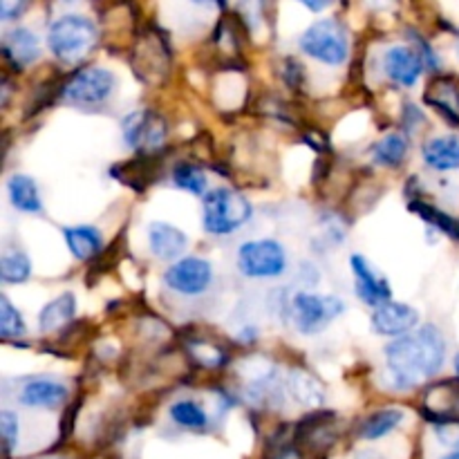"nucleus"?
<instances>
[{
    "label": "nucleus",
    "mask_w": 459,
    "mask_h": 459,
    "mask_svg": "<svg viewBox=\"0 0 459 459\" xmlns=\"http://www.w3.org/2000/svg\"><path fill=\"white\" fill-rule=\"evenodd\" d=\"M385 368L397 390L417 388L437 375L446 361V339L433 323L397 336L385 345Z\"/></svg>",
    "instance_id": "nucleus-1"
},
{
    "label": "nucleus",
    "mask_w": 459,
    "mask_h": 459,
    "mask_svg": "<svg viewBox=\"0 0 459 459\" xmlns=\"http://www.w3.org/2000/svg\"><path fill=\"white\" fill-rule=\"evenodd\" d=\"M99 45V30L88 16L65 13L48 30V48L63 65H79Z\"/></svg>",
    "instance_id": "nucleus-2"
},
{
    "label": "nucleus",
    "mask_w": 459,
    "mask_h": 459,
    "mask_svg": "<svg viewBox=\"0 0 459 459\" xmlns=\"http://www.w3.org/2000/svg\"><path fill=\"white\" fill-rule=\"evenodd\" d=\"M254 215V206L233 188H211L204 195L202 220L211 236H231L240 231Z\"/></svg>",
    "instance_id": "nucleus-3"
},
{
    "label": "nucleus",
    "mask_w": 459,
    "mask_h": 459,
    "mask_svg": "<svg viewBox=\"0 0 459 459\" xmlns=\"http://www.w3.org/2000/svg\"><path fill=\"white\" fill-rule=\"evenodd\" d=\"M117 90L115 72L106 67H79L61 83V99L81 110H97L106 106Z\"/></svg>",
    "instance_id": "nucleus-4"
},
{
    "label": "nucleus",
    "mask_w": 459,
    "mask_h": 459,
    "mask_svg": "<svg viewBox=\"0 0 459 459\" xmlns=\"http://www.w3.org/2000/svg\"><path fill=\"white\" fill-rule=\"evenodd\" d=\"M290 316L299 334L316 336L325 332L341 314L345 312V303L336 296L309 294V291H299L290 300Z\"/></svg>",
    "instance_id": "nucleus-5"
},
{
    "label": "nucleus",
    "mask_w": 459,
    "mask_h": 459,
    "mask_svg": "<svg viewBox=\"0 0 459 459\" xmlns=\"http://www.w3.org/2000/svg\"><path fill=\"white\" fill-rule=\"evenodd\" d=\"M299 48L314 61L325 65H343L350 56L348 31L336 18H323L314 22L299 39Z\"/></svg>",
    "instance_id": "nucleus-6"
},
{
    "label": "nucleus",
    "mask_w": 459,
    "mask_h": 459,
    "mask_svg": "<svg viewBox=\"0 0 459 459\" xmlns=\"http://www.w3.org/2000/svg\"><path fill=\"white\" fill-rule=\"evenodd\" d=\"M238 272L245 278H278L287 272L285 247L278 240H251L238 249Z\"/></svg>",
    "instance_id": "nucleus-7"
},
{
    "label": "nucleus",
    "mask_w": 459,
    "mask_h": 459,
    "mask_svg": "<svg viewBox=\"0 0 459 459\" xmlns=\"http://www.w3.org/2000/svg\"><path fill=\"white\" fill-rule=\"evenodd\" d=\"M124 142L142 152H160L169 137V124L152 110H134L121 121Z\"/></svg>",
    "instance_id": "nucleus-8"
},
{
    "label": "nucleus",
    "mask_w": 459,
    "mask_h": 459,
    "mask_svg": "<svg viewBox=\"0 0 459 459\" xmlns=\"http://www.w3.org/2000/svg\"><path fill=\"white\" fill-rule=\"evenodd\" d=\"M164 282L182 296H200L213 282V267L204 258H179L166 269Z\"/></svg>",
    "instance_id": "nucleus-9"
},
{
    "label": "nucleus",
    "mask_w": 459,
    "mask_h": 459,
    "mask_svg": "<svg viewBox=\"0 0 459 459\" xmlns=\"http://www.w3.org/2000/svg\"><path fill=\"white\" fill-rule=\"evenodd\" d=\"M350 267L354 273V291H357L359 299L363 300L370 307H379V305L393 300V290H390V282L366 255L354 254L350 258Z\"/></svg>",
    "instance_id": "nucleus-10"
},
{
    "label": "nucleus",
    "mask_w": 459,
    "mask_h": 459,
    "mask_svg": "<svg viewBox=\"0 0 459 459\" xmlns=\"http://www.w3.org/2000/svg\"><path fill=\"white\" fill-rule=\"evenodd\" d=\"M417 323H420V312L412 305L397 303V300H388L372 312V330L388 339L408 334L415 330Z\"/></svg>",
    "instance_id": "nucleus-11"
},
{
    "label": "nucleus",
    "mask_w": 459,
    "mask_h": 459,
    "mask_svg": "<svg viewBox=\"0 0 459 459\" xmlns=\"http://www.w3.org/2000/svg\"><path fill=\"white\" fill-rule=\"evenodd\" d=\"M70 397V388L54 377H30L18 390V403L27 408H58Z\"/></svg>",
    "instance_id": "nucleus-12"
},
{
    "label": "nucleus",
    "mask_w": 459,
    "mask_h": 459,
    "mask_svg": "<svg viewBox=\"0 0 459 459\" xmlns=\"http://www.w3.org/2000/svg\"><path fill=\"white\" fill-rule=\"evenodd\" d=\"M424 58L420 56L415 48H406V45H397L390 48L384 54V72L394 85L399 88H415L417 81L424 74Z\"/></svg>",
    "instance_id": "nucleus-13"
},
{
    "label": "nucleus",
    "mask_w": 459,
    "mask_h": 459,
    "mask_svg": "<svg viewBox=\"0 0 459 459\" xmlns=\"http://www.w3.org/2000/svg\"><path fill=\"white\" fill-rule=\"evenodd\" d=\"M3 56L12 65V70H25L40 56L39 36L27 27L9 30L3 39Z\"/></svg>",
    "instance_id": "nucleus-14"
},
{
    "label": "nucleus",
    "mask_w": 459,
    "mask_h": 459,
    "mask_svg": "<svg viewBox=\"0 0 459 459\" xmlns=\"http://www.w3.org/2000/svg\"><path fill=\"white\" fill-rule=\"evenodd\" d=\"M148 245L155 258L160 260H178L186 251L188 238L178 227L169 222H151L148 224Z\"/></svg>",
    "instance_id": "nucleus-15"
},
{
    "label": "nucleus",
    "mask_w": 459,
    "mask_h": 459,
    "mask_svg": "<svg viewBox=\"0 0 459 459\" xmlns=\"http://www.w3.org/2000/svg\"><path fill=\"white\" fill-rule=\"evenodd\" d=\"M7 195L9 202L16 211L30 215H40L45 211L43 200H40L39 184L25 173H13L12 178L7 179Z\"/></svg>",
    "instance_id": "nucleus-16"
},
{
    "label": "nucleus",
    "mask_w": 459,
    "mask_h": 459,
    "mask_svg": "<svg viewBox=\"0 0 459 459\" xmlns=\"http://www.w3.org/2000/svg\"><path fill=\"white\" fill-rule=\"evenodd\" d=\"M63 238L76 260H92L103 251V233L90 224L63 229Z\"/></svg>",
    "instance_id": "nucleus-17"
},
{
    "label": "nucleus",
    "mask_w": 459,
    "mask_h": 459,
    "mask_svg": "<svg viewBox=\"0 0 459 459\" xmlns=\"http://www.w3.org/2000/svg\"><path fill=\"white\" fill-rule=\"evenodd\" d=\"M426 166L433 170H455L459 169V137L446 134V137H433L421 148Z\"/></svg>",
    "instance_id": "nucleus-18"
},
{
    "label": "nucleus",
    "mask_w": 459,
    "mask_h": 459,
    "mask_svg": "<svg viewBox=\"0 0 459 459\" xmlns=\"http://www.w3.org/2000/svg\"><path fill=\"white\" fill-rule=\"evenodd\" d=\"M426 103L439 112L448 124L459 126V88L453 81L437 79L424 94Z\"/></svg>",
    "instance_id": "nucleus-19"
},
{
    "label": "nucleus",
    "mask_w": 459,
    "mask_h": 459,
    "mask_svg": "<svg viewBox=\"0 0 459 459\" xmlns=\"http://www.w3.org/2000/svg\"><path fill=\"white\" fill-rule=\"evenodd\" d=\"M76 314V296L72 291H65L58 299L49 300L39 314V330L43 334H52V332L61 330L67 323L74 321Z\"/></svg>",
    "instance_id": "nucleus-20"
},
{
    "label": "nucleus",
    "mask_w": 459,
    "mask_h": 459,
    "mask_svg": "<svg viewBox=\"0 0 459 459\" xmlns=\"http://www.w3.org/2000/svg\"><path fill=\"white\" fill-rule=\"evenodd\" d=\"M408 151H411V139H408V134L390 133L372 146L370 155L377 166H384V169H399V166L406 161Z\"/></svg>",
    "instance_id": "nucleus-21"
},
{
    "label": "nucleus",
    "mask_w": 459,
    "mask_h": 459,
    "mask_svg": "<svg viewBox=\"0 0 459 459\" xmlns=\"http://www.w3.org/2000/svg\"><path fill=\"white\" fill-rule=\"evenodd\" d=\"M31 276V260L18 247H9L0 255V281L4 285H21Z\"/></svg>",
    "instance_id": "nucleus-22"
},
{
    "label": "nucleus",
    "mask_w": 459,
    "mask_h": 459,
    "mask_svg": "<svg viewBox=\"0 0 459 459\" xmlns=\"http://www.w3.org/2000/svg\"><path fill=\"white\" fill-rule=\"evenodd\" d=\"M403 421V411L399 408H384V411L372 412L363 424L359 426V437L361 439H381L388 433H393L399 424Z\"/></svg>",
    "instance_id": "nucleus-23"
},
{
    "label": "nucleus",
    "mask_w": 459,
    "mask_h": 459,
    "mask_svg": "<svg viewBox=\"0 0 459 459\" xmlns=\"http://www.w3.org/2000/svg\"><path fill=\"white\" fill-rule=\"evenodd\" d=\"M173 184L182 191L191 193V195H206V188H209V179H206L202 166L193 164V161H178L173 166Z\"/></svg>",
    "instance_id": "nucleus-24"
},
{
    "label": "nucleus",
    "mask_w": 459,
    "mask_h": 459,
    "mask_svg": "<svg viewBox=\"0 0 459 459\" xmlns=\"http://www.w3.org/2000/svg\"><path fill=\"white\" fill-rule=\"evenodd\" d=\"M287 390H290L291 397L299 403L309 408H316L323 403V388L318 385V381L314 377H309L307 372H294V375L287 379Z\"/></svg>",
    "instance_id": "nucleus-25"
},
{
    "label": "nucleus",
    "mask_w": 459,
    "mask_h": 459,
    "mask_svg": "<svg viewBox=\"0 0 459 459\" xmlns=\"http://www.w3.org/2000/svg\"><path fill=\"white\" fill-rule=\"evenodd\" d=\"M170 420L188 430H204L209 426V415L204 408L191 399H179L170 406Z\"/></svg>",
    "instance_id": "nucleus-26"
},
{
    "label": "nucleus",
    "mask_w": 459,
    "mask_h": 459,
    "mask_svg": "<svg viewBox=\"0 0 459 459\" xmlns=\"http://www.w3.org/2000/svg\"><path fill=\"white\" fill-rule=\"evenodd\" d=\"M0 336L4 341H18L27 336L25 318L9 303L7 296H0Z\"/></svg>",
    "instance_id": "nucleus-27"
},
{
    "label": "nucleus",
    "mask_w": 459,
    "mask_h": 459,
    "mask_svg": "<svg viewBox=\"0 0 459 459\" xmlns=\"http://www.w3.org/2000/svg\"><path fill=\"white\" fill-rule=\"evenodd\" d=\"M411 211L420 215V218H424L429 224H433L437 231L446 233V236H451L453 240H459V220L451 218V215L435 209V206L426 204V202H411Z\"/></svg>",
    "instance_id": "nucleus-28"
},
{
    "label": "nucleus",
    "mask_w": 459,
    "mask_h": 459,
    "mask_svg": "<svg viewBox=\"0 0 459 459\" xmlns=\"http://www.w3.org/2000/svg\"><path fill=\"white\" fill-rule=\"evenodd\" d=\"M276 0H240L238 3V13L249 27V31H255L260 25L269 22V13Z\"/></svg>",
    "instance_id": "nucleus-29"
},
{
    "label": "nucleus",
    "mask_w": 459,
    "mask_h": 459,
    "mask_svg": "<svg viewBox=\"0 0 459 459\" xmlns=\"http://www.w3.org/2000/svg\"><path fill=\"white\" fill-rule=\"evenodd\" d=\"M0 430H3L4 453L9 455L18 446V417L9 411L0 412Z\"/></svg>",
    "instance_id": "nucleus-30"
},
{
    "label": "nucleus",
    "mask_w": 459,
    "mask_h": 459,
    "mask_svg": "<svg viewBox=\"0 0 459 459\" xmlns=\"http://www.w3.org/2000/svg\"><path fill=\"white\" fill-rule=\"evenodd\" d=\"M30 0H0V18L4 22L13 21V18L22 16V12L27 9Z\"/></svg>",
    "instance_id": "nucleus-31"
},
{
    "label": "nucleus",
    "mask_w": 459,
    "mask_h": 459,
    "mask_svg": "<svg viewBox=\"0 0 459 459\" xmlns=\"http://www.w3.org/2000/svg\"><path fill=\"white\" fill-rule=\"evenodd\" d=\"M282 76H285V83L296 90L300 85V81H303V65L299 61H294V58H287Z\"/></svg>",
    "instance_id": "nucleus-32"
},
{
    "label": "nucleus",
    "mask_w": 459,
    "mask_h": 459,
    "mask_svg": "<svg viewBox=\"0 0 459 459\" xmlns=\"http://www.w3.org/2000/svg\"><path fill=\"white\" fill-rule=\"evenodd\" d=\"M303 7H307L309 12L318 13V12H325V9H330L332 4H334V0H299Z\"/></svg>",
    "instance_id": "nucleus-33"
},
{
    "label": "nucleus",
    "mask_w": 459,
    "mask_h": 459,
    "mask_svg": "<svg viewBox=\"0 0 459 459\" xmlns=\"http://www.w3.org/2000/svg\"><path fill=\"white\" fill-rule=\"evenodd\" d=\"M191 3H195V4H211V3H213V0H191Z\"/></svg>",
    "instance_id": "nucleus-34"
},
{
    "label": "nucleus",
    "mask_w": 459,
    "mask_h": 459,
    "mask_svg": "<svg viewBox=\"0 0 459 459\" xmlns=\"http://www.w3.org/2000/svg\"><path fill=\"white\" fill-rule=\"evenodd\" d=\"M442 459H459V451L451 453V455H446V457H442Z\"/></svg>",
    "instance_id": "nucleus-35"
},
{
    "label": "nucleus",
    "mask_w": 459,
    "mask_h": 459,
    "mask_svg": "<svg viewBox=\"0 0 459 459\" xmlns=\"http://www.w3.org/2000/svg\"><path fill=\"white\" fill-rule=\"evenodd\" d=\"M359 459H381V457H375V455H361Z\"/></svg>",
    "instance_id": "nucleus-36"
},
{
    "label": "nucleus",
    "mask_w": 459,
    "mask_h": 459,
    "mask_svg": "<svg viewBox=\"0 0 459 459\" xmlns=\"http://www.w3.org/2000/svg\"><path fill=\"white\" fill-rule=\"evenodd\" d=\"M455 372L459 375V354L455 357Z\"/></svg>",
    "instance_id": "nucleus-37"
}]
</instances>
